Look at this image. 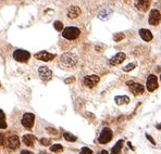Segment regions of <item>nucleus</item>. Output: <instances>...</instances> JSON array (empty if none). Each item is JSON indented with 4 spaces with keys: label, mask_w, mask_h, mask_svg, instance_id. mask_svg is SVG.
Instances as JSON below:
<instances>
[{
    "label": "nucleus",
    "mask_w": 161,
    "mask_h": 154,
    "mask_svg": "<svg viewBox=\"0 0 161 154\" xmlns=\"http://www.w3.org/2000/svg\"><path fill=\"white\" fill-rule=\"evenodd\" d=\"M60 64L64 68H75L79 64V56L73 52H65L61 55Z\"/></svg>",
    "instance_id": "nucleus-1"
},
{
    "label": "nucleus",
    "mask_w": 161,
    "mask_h": 154,
    "mask_svg": "<svg viewBox=\"0 0 161 154\" xmlns=\"http://www.w3.org/2000/svg\"><path fill=\"white\" fill-rule=\"evenodd\" d=\"M81 29L74 26L65 27L62 31V37L67 40H76L81 36Z\"/></svg>",
    "instance_id": "nucleus-2"
},
{
    "label": "nucleus",
    "mask_w": 161,
    "mask_h": 154,
    "mask_svg": "<svg viewBox=\"0 0 161 154\" xmlns=\"http://www.w3.org/2000/svg\"><path fill=\"white\" fill-rule=\"evenodd\" d=\"M113 139V132L109 127H103L102 130L100 131L98 137V142L100 144H107Z\"/></svg>",
    "instance_id": "nucleus-3"
},
{
    "label": "nucleus",
    "mask_w": 161,
    "mask_h": 154,
    "mask_svg": "<svg viewBox=\"0 0 161 154\" xmlns=\"http://www.w3.org/2000/svg\"><path fill=\"white\" fill-rule=\"evenodd\" d=\"M126 85H127V87H129L131 92H132L134 95H136V97L145 93V87H144V85H141V84L133 82V80H130V82H126Z\"/></svg>",
    "instance_id": "nucleus-4"
},
{
    "label": "nucleus",
    "mask_w": 161,
    "mask_h": 154,
    "mask_svg": "<svg viewBox=\"0 0 161 154\" xmlns=\"http://www.w3.org/2000/svg\"><path fill=\"white\" fill-rule=\"evenodd\" d=\"M31 58V53L26 50H22V49H16L15 51L13 52V59L18 61V62H22L25 63L27 62Z\"/></svg>",
    "instance_id": "nucleus-5"
},
{
    "label": "nucleus",
    "mask_w": 161,
    "mask_h": 154,
    "mask_svg": "<svg viewBox=\"0 0 161 154\" xmlns=\"http://www.w3.org/2000/svg\"><path fill=\"white\" fill-rule=\"evenodd\" d=\"M35 123V115L33 113H25L23 115V117L21 119V124L24 128H26L28 130H31Z\"/></svg>",
    "instance_id": "nucleus-6"
},
{
    "label": "nucleus",
    "mask_w": 161,
    "mask_h": 154,
    "mask_svg": "<svg viewBox=\"0 0 161 154\" xmlns=\"http://www.w3.org/2000/svg\"><path fill=\"white\" fill-rule=\"evenodd\" d=\"M4 146H9L11 150H15L19 148L20 146V140H19V137L13 134V136H10V137H6V140H4Z\"/></svg>",
    "instance_id": "nucleus-7"
},
{
    "label": "nucleus",
    "mask_w": 161,
    "mask_h": 154,
    "mask_svg": "<svg viewBox=\"0 0 161 154\" xmlns=\"http://www.w3.org/2000/svg\"><path fill=\"white\" fill-rule=\"evenodd\" d=\"M99 82H100V77H99L98 75H87L84 77V79H83L84 85L88 88L95 87Z\"/></svg>",
    "instance_id": "nucleus-8"
},
{
    "label": "nucleus",
    "mask_w": 161,
    "mask_h": 154,
    "mask_svg": "<svg viewBox=\"0 0 161 154\" xmlns=\"http://www.w3.org/2000/svg\"><path fill=\"white\" fill-rule=\"evenodd\" d=\"M146 87H147V90L149 92H153L158 88V79L157 76L153 75V74H150L148 76V78L146 80Z\"/></svg>",
    "instance_id": "nucleus-9"
},
{
    "label": "nucleus",
    "mask_w": 161,
    "mask_h": 154,
    "mask_svg": "<svg viewBox=\"0 0 161 154\" xmlns=\"http://www.w3.org/2000/svg\"><path fill=\"white\" fill-rule=\"evenodd\" d=\"M161 20V14L160 12L156 10V9H153L149 13V19H148V22L151 26H157L158 24L160 23Z\"/></svg>",
    "instance_id": "nucleus-10"
},
{
    "label": "nucleus",
    "mask_w": 161,
    "mask_h": 154,
    "mask_svg": "<svg viewBox=\"0 0 161 154\" xmlns=\"http://www.w3.org/2000/svg\"><path fill=\"white\" fill-rule=\"evenodd\" d=\"M38 74H39L41 80H44V82H48L52 78V72L47 66H40L38 68Z\"/></svg>",
    "instance_id": "nucleus-11"
},
{
    "label": "nucleus",
    "mask_w": 161,
    "mask_h": 154,
    "mask_svg": "<svg viewBox=\"0 0 161 154\" xmlns=\"http://www.w3.org/2000/svg\"><path fill=\"white\" fill-rule=\"evenodd\" d=\"M125 59H126L125 53H123V52H118L117 54L113 55V56L109 60V63H110V65H112V66H118V65H120Z\"/></svg>",
    "instance_id": "nucleus-12"
},
{
    "label": "nucleus",
    "mask_w": 161,
    "mask_h": 154,
    "mask_svg": "<svg viewBox=\"0 0 161 154\" xmlns=\"http://www.w3.org/2000/svg\"><path fill=\"white\" fill-rule=\"evenodd\" d=\"M56 58V54L53 53H49L47 51H40L37 52L35 54V59L39 60V61H44V62H48V61H51Z\"/></svg>",
    "instance_id": "nucleus-13"
},
{
    "label": "nucleus",
    "mask_w": 161,
    "mask_h": 154,
    "mask_svg": "<svg viewBox=\"0 0 161 154\" xmlns=\"http://www.w3.org/2000/svg\"><path fill=\"white\" fill-rule=\"evenodd\" d=\"M81 13H82V10L79 7H76V6H72L70 8L67 9V17H70V19H76V17H79L81 15Z\"/></svg>",
    "instance_id": "nucleus-14"
},
{
    "label": "nucleus",
    "mask_w": 161,
    "mask_h": 154,
    "mask_svg": "<svg viewBox=\"0 0 161 154\" xmlns=\"http://www.w3.org/2000/svg\"><path fill=\"white\" fill-rule=\"evenodd\" d=\"M139 36L141 37V39L144 41H147V43H149V41H151L153 39V33L150 32L149 29H146V28L139 29Z\"/></svg>",
    "instance_id": "nucleus-15"
},
{
    "label": "nucleus",
    "mask_w": 161,
    "mask_h": 154,
    "mask_svg": "<svg viewBox=\"0 0 161 154\" xmlns=\"http://www.w3.org/2000/svg\"><path fill=\"white\" fill-rule=\"evenodd\" d=\"M149 0H135V7L141 11H147L149 8Z\"/></svg>",
    "instance_id": "nucleus-16"
},
{
    "label": "nucleus",
    "mask_w": 161,
    "mask_h": 154,
    "mask_svg": "<svg viewBox=\"0 0 161 154\" xmlns=\"http://www.w3.org/2000/svg\"><path fill=\"white\" fill-rule=\"evenodd\" d=\"M22 141L25 146H34L36 142V137L35 136H33V134H24L23 137H22Z\"/></svg>",
    "instance_id": "nucleus-17"
},
{
    "label": "nucleus",
    "mask_w": 161,
    "mask_h": 154,
    "mask_svg": "<svg viewBox=\"0 0 161 154\" xmlns=\"http://www.w3.org/2000/svg\"><path fill=\"white\" fill-rule=\"evenodd\" d=\"M114 101L118 105H123V104H129L130 103V98L127 95H117L114 98Z\"/></svg>",
    "instance_id": "nucleus-18"
},
{
    "label": "nucleus",
    "mask_w": 161,
    "mask_h": 154,
    "mask_svg": "<svg viewBox=\"0 0 161 154\" xmlns=\"http://www.w3.org/2000/svg\"><path fill=\"white\" fill-rule=\"evenodd\" d=\"M123 144H124V141H123L122 139H121V140H119L118 142H117L113 146V148L111 149V154H120Z\"/></svg>",
    "instance_id": "nucleus-19"
},
{
    "label": "nucleus",
    "mask_w": 161,
    "mask_h": 154,
    "mask_svg": "<svg viewBox=\"0 0 161 154\" xmlns=\"http://www.w3.org/2000/svg\"><path fill=\"white\" fill-rule=\"evenodd\" d=\"M7 128V122H6V115L4 111L0 110V129H6Z\"/></svg>",
    "instance_id": "nucleus-20"
},
{
    "label": "nucleus",
    "mask_w": 161,
    "mask_h": 154,
    "mask_svg": "<svg viewBox=\"0 0 161 154\" xmlns=\"http://www.w3.org/2000/svg\"><path fill=\"white\" fill-rule=\"evenodd\" d=\"M63 138L65 139L67 141H69V142H75L77 140V137L74 136L73 134H71V132H64L63 134Z\"/></svg>",
    "instance_id": "nucleus-21"
},
{
    "label": "nucleus",
    "mask_w": 161,
    "mask_h": 154,
    "mask_svg": "<svg viewBox=\"0 0 161 154\" xmlns=\"http://www.w3.org/2000/svg\"><path fill=\"white\" fill-rule=\"evenodd\" d=\"M111 13H112V10H111V9H106V10H103V11H101L99 13V19L107 20V19L110 16Z\"/></svg>",
    "instance_id": "nucleus-22"
},
{
    "label": "nucleus",
    "mask_w": 161,
    "mask_h": 154,
    "mask_svg": "<svg viewBox=\"0 0 161 154\" xmlns=\"http://www.w3.org/2000/svg\"><path fill=\"white\" fill-rule=\"evenodd\" d=\"M50 151L53 152V153H61L63 151V146L61 144H59V143L52 144V146H50Z\"/></svg>",
    "instance_id": "nucleus-23"
},
{
    "label": "nucleus",
    "mask_w": 161,
    "mask_h": 154,
    "mask_svg": "<svg viewBox=\"0 0 161 154\" xmlns=\"http://www.w3.org/2000/svg\"><path fill=\"white\" fill-rule=\"evenodd\" d=\"M136 66H137V63H136V62H132V63L127 64L126 66L123 67V71L124 72H131V71H133Z\"/></svg>",
    "instance_id": "nucleus-24"
},
{
    "label": "nucleus",
    "mask_w": 161,
    "mask_h": 154,
    "mask_svg": "<svg viewBox=\"0 0 161 154\" xmlns=\"http://www.w3.org/2000/svg\"><path fill=\"white\" fill-rule=\"evenodd\" d=\"M125 38V35L123 34V33H117V34H114L113 35V40L115 43H119V41H121Z\"/></svg>",
    "instance_id": "nucleus-25"
},
{
    "label": "nucleus",
    "mask_w": 161,
    "mask_h": 154,
    "mask_svg": "<svg viewBox=\"0 0 161 154\" xmlns=\"http://www.w3.org/2000/svg\"><path fill=\"white\" fill-rule=\"evenodd\" d=\"M53 26H55V28L58 31V32H61V31L64 29V28H63L62 22H60V21H56L55 23H53Z\"/></svg>",
    "instance_id": "nucleus-26"
},
{
    "label": "nucleus",
    "mask_w": 161,
    "mask_h": 154,
    "mask_svg": "<svg viewBox=\"0 0 161 154\" xmlns=\"http://www.w3.org/2000/svg\"><path fill=\"white\" fill-rule=\"evenodd\" d=\"M46 131H47L49 134H51V136H57V134H58V130H57L56 128H52V127H47V128H46Z\"/></svg>",
    "instance_id": "nucleus-27"
},
{
    "label": "nucleus",
    "mask_w": 161,
    "mask_h": 154,
    "mask_svg": "<svg viewBox=\"0 0 161 154\" xmlns=\"http://www.w3.org/2000/svg\"><path fill=\"white\" fill-rule=\"evenodd\" d=\"M40 143H41V146H48L51 144V140L48 138H41L40 139Z\"/></svg>",
    "instance_id": "nucleus-28"
},
{
    "label": "nucleus",
    "mask_w": 161,
    "mask_h": 154,
    "mask_svg": "<svg viewBox=\"0 0 161 154\" xmlns=\"http://www.w3.org/2000/svg\"><path fill=\"white\" fill-rule=\"evenodd\" d=\"M79 154H93V151L89 149V148H87V146H84L79 151Z\"/></svg>",
    "instance_id": "nucleus-29"
},
{
    "label": "nucleus",
    "mask_w": 161,
    "mask_h": 154,
    "mask_svg": "<svg viewBox=\"0 0 161 154\" xmlns=\"http://www.w3.org/2000/svg\"><path fill=\"white\" fill-rule=\"evenodd\" d=\"M145 136H146V138H147V140H148L153 146H156V141H155V139H153L149 134H145Z\"/></svg>",
    "instance_id": "nucleus-30"
},
{
    "label": "nucleus",
    "mask_w": 161,
    "mask_h": 154,
    "mask_svg": "<svg viewBox=\"0 0 161 154\" xmlns=\"http://www.w3.org/2000/svg\"><path fill=\"white\" fill-rule=\"evenodd\" d=\"M74 82H75V77H74V76H72V77H69V78L64 79V83L67 84V85H70V84L74 83Z\"/></svg>",
    "instance_id": "nucleus-31"
},
{
    "label": "nucleus",
    "mask_w": 161,
    "mask_h": 154,
    "mask_svg": "<svg viewBox=\"0 0 161 154\" xmlns=\"http://www.w3.org/2000/svg\"><path fill=\"white\" fill-rule=\"evenodd\" d=\"M21 154H34V153H33V152H31V151L23 150V151H21Z\"/></svg>",
    "instance_id": "nucleus-32"
},
{
    "label": "nucleus",
    "mask_w": 161,
    "mask_h": 154,
    "mask_svg": "<svg viewBox=\"0 0 161 154\" xmlns=\"http://www.w3.org/2000/svg\"><path fill=\"white\" fill-rule=\"evenodd\" d=\"M97 154H109V152H108L107 150H101V151H99Z\"/></svg>",
    "instance_id": "nucleus-33"
},
{
    "label": "nucleus",
    "mask_w": 161,
    "mask_h": 154,
    "mask_svg": "<svg viewBox=\"0 0 161 154\" xmlns=\"http://www.w3.org/2000/svg\"><path fill=\"white\" fill-rule=\"evenodd\" d=\"M127 146H129V148H130V149H131V150H135V149H134V148H133V146H132V143H131V142H127Z\"/></svg>",
    "instance_id": "nucleus-34"
},
{
    "label": "nucleus",
    "mask_w": 161,
    "mask_h": 154,
    "mask_svg": "<svg viewBox=\"0 0 161 154\" xmlns=\"http://www.w3.org/2000/svg\"><path fill=\"white\" fill-rule=\"evenodd\" d=\"M156 128H157V129H159V130H161V124H158L157 126H156Z\"/></svg>",
    "instance_id": "nucleus-35"
},
{
    "label": "nucleus",
    "mask_w": 161,
    "mask_h": 154,
    "mask_svg": "<svg viewBox=\"0 0 161 154\" xmlns=\"http://www.w3.org/2000/svg\"><path fill=\"white\" fill-rule=\"evenodd\" d=\"M160 82H161V75H160Z\"/></svg>",
    "instance_id": "nucleus-36"
},
{
    "label": "nucleus",
    "mask_w": 161,
    "mask_h": 154,
    "mask_svg": "<svg viewBox=\"0 0 161 154\" xmlns=\"http://www.w3.org/2000/svg\"><path fill=\"white\" fill-rule=\"evenodd\" d=\"M0 86H1V85H0Z\"/></svg>",
    "instance_id": "nucleus-37"
}]
</instances>
